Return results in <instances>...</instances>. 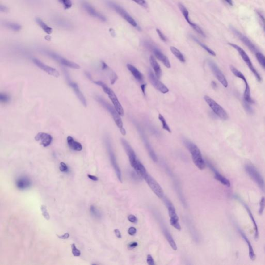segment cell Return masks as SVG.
Instances as JSON below:
<instances>
[{
  "instance_id": "f546056e",
  "label": "cell",
  "mask_w": 265,
  "mask_h": 265,
  "mask_svg": "<svg viewBox=\"0 0 265 265\" xmlns=\"http://www.w3.org/2000/svg\"><path fill=\"white\" fill-rule=\"evenodd\" d=\"M239 232L240 233L241 237H242L243 239H244V241H246L247 244H248V247H249V256L250 258L252 260H254L256 259V255L254 252V250L249 240L248 239V238L246 237V235L244 234V233L241 231V230H239Z\"/></svg>"
},
{
  "instance_id": "94428289",
  "label": "cell",
  "mask_w": 265,
  "mask_h": 265,
  "mask_svg": "<svg viewBox=\"0 0 265 265\" xmlns=\"http://www.w3.org/2000/svg\"><path fill=\"white\" fill-rule=\"evenodd\" d=\"M86 77H88V78L90 80H92V76H91V74H90L89 73H88V72H86Z\"/></svg>"
},
{
  "instance_id": "7c38bea8",
  "label": "cell",
  "mask_w": 265,
  "mask_h": 265,
  "mask_svg": "<svg viewBox=\"0 0 265 265\" xmlns=\"http://www.w3.org/2000/svg\"><path fill=\"white\" fill-rule=\"evenodd\" d=\"M143 178L154 193L155 194L158 198L162 199L163 197L164 196V193L163 189L158 183V182H157L152 176H150L148 173H147Z\"/></svg>"
},
{
  "instance_id": "bcb514c9",
  "label": "cell",
  "mask_w": 265,
  "mask_h": 265,
  "mask_svg": "<svg viewBox=\"0 0 265 265\" xmlns=\"http://www.w3.org/2000/svg\"><path fill=\"white\" fill-rule=\"evenodd\" d=\"M60 171L63 173H67L69 172V168L67 167V165L64 162H61L60 164Z\"/></svg>"
},
{
  "instance_id": "4316f807",
  "label": "cell",
  "mask_w": 265,
  "mask_h": 265,
  "mask_svg": "<svg viewBox=\"0 0 265 265\" xmlns=\"http://www.w3.org/2000/svg\"><path fill=\"white\" fill-rule=\"evenodd\" d=\"M149 61H150L151 65L155 72V76H157L158 78H160L162 76V70L160 65L158 64L157 60H155V58L153 56H150Z\"/></svg>"
},
{
  "instance_id": "7dc6e473",
  "label": "cell",
  "mask_w": 265,
  "mask_h": 265,
  "mask_svg": "<svg viewBox=\"0 0 265 265\" xmlns=\"http://www.w3.org/2000/svg\"><path fill=\"white\" fill-rule=\"evenodd\" d=\"M132 1L138 4V5L144 7L145 8H147V7H148L147 2H146L145 0H132Z\"/></svg>"
},
{
  "instance_id": "681fc988",
  "label": "cell",
  "mask_w": 265,
  "mask_h": 265,
  "mask_svg": "<svg viewBox=\"0 0 265 265\" xmlns=\"http://www.w3.org/2000/svg\"><path fill=\"white\" fill-rule=\"evenodd\" d=\"M157 32L158 34V36L160 37V39L163 42H166L167 41V39L166 37L163 34V33L160 30V29H157Z\"/></svg>"
},
{
  "instance_id": "7a4b0ae2",
  "label": "cell",
  "mask_w": 265,
  "mask_h": 265,
  "mask_svg": "<svg viewBox=\"0 0 265 265\" xmlns=\"http://www.w3.org/2000/svg\"><path fill=\"white\" fill-rule=\"evenodd\" d=\"M96 100L101 104V105L103 107H104L107 111H108L110 112L112 117H113V120L115 122L116 124L120 129L121 133L123 135H125L126 131L123 128V122L120 117V115L117 112L115 108H113L110 104H109L108 103H107L105 100H104L101 97L97 96L96 98Z\"/></svg>"
},
{
  "instance_id": "db71d44e",
  "label": "cell",
  "mask_w": 265,
  "mask_h": 265,
  "mask_svg": "<svg viewBox=\"0 0 265 265\" xmlns=\"http://www.w3.org/2000/svg\"><path fill=\"white\" fill-rule=\"evenodd\" d=\"M137 246V242H133L131 243L130 244H128V248L129 249H135V248H136Z\"/></svg>"
},
{
  "instance_id": "5bb4252c",
  "label": "cell",
  "mask_w": 265,
  "mask_h": 265,
  "mask_svg": "<svg viewBox=\"0 0 265 265\" xmlns=\"http://www.w3.org/2000/svg\"><path fill=\"white\" fill-rule=\"evenodd\" d=\"M178 6L179 10H180V11H181L182 15H183L184 17L185 18L187 23H188V24L197 33L201 35V36L204 37L206 36L205 34H204V32H203V31L201 30V28L197 24H195L191 21V20L189 18V13L187 10V8L182 4L180 3H178Z\"/></svg>"
},
{
  "instance_id": "60d3db41",
  "label": "cell",
  "mask_w": 265,
  "mask_h": 265,
  "mask_svg": "<svg viewBox=\"0 0 265 265\" xmlns=\"http://www.w3.org/2000/svg\"><path fill=\"white\" fill-rule=\"evenodd\" d=\"M60 3L63 5L65 10H69L71 8L73 5L71 0H58Z\"/></svg>"
},
{
  "instance_id": "277c9868",
  "label": "cell",
  "mask_w": 265,
  "mask_h": 265,
  "mask_svg": "<svg viewBox=\"0 0 265 265\" xmlns=\"http://www.w3.org/2000/svg\"><path fill=\"white\" fill-rule=\"evenodd\" d=\"M162 199L168 211V213L170 217V223L171 226H173L176 229L180 231L181 229V227L179 224V217L176 213V209L174 204L166 197H163Z\"/></svg>"
},
{
  "instance_id": "2e32d148",
  "label": "cell",
  "mask_w": 265,
  "mask_h": 265,
  "mask_svg": "<svg viewBox=\"0 0 265 265\" xmlns=\"http://www.w3.org/2000/svg\"><path fill=\"white\" fill-rule=\"evenodd\" d=\"M32 61L35 64V65H36L37 67H39L42 70H43L44 72H46L49 75H51L56 78L59 77V72L54 68L47 65L46 64H44L43 62L36 58H33L32 59Z\"/></svg>"
},
{
  "instance_id": "6da1fadb",
  "label": "cell",
  "mask_w": 265,
  "mask_h": 265,
  "mask_svg": "<svg viewBox=\"0 0 265 265\" xmlns=\"http://www.w3.org/2000/svg\"><path fill=\"white\" fill-rule=\"evenodd\" d=\"M184 145L191 154L192 160L196 166L200 170L204 169L206 167V162L202 157L200 149L190 141H184Z\"/></svg>"
},
{
  "instance_id": "ba28073f",
  "label": "cell",
  "mask_w": 265,
  "mask_h": 265,
  "mask_svg": "<svg viewBox=\"0 0 265 265\" xmlns=\"http://www.w3.org/2000/svg\"><path fill=\"white\" fill-rule=\"evenodd\" d=\"M246 173L251 177V178L255 181L259 187L263 192L265 193V182L263 178L257 169L251 165H246L245 167Z\"/></svg>"
},
{
  "instance_id": "6f0895ef",
  "label": "cell",
  "mask_w": 265,
  "mask_h": 265,
  "mask_svg": "<svg viewBox=\"0 0 265 265\" xmlns=\"http://www.w3.org/2000/svg\"><path fill=\"white\" fill-rule=\"evenodd\" d=\"M88 177L89 179H91L92 180L94 181H97L99 180L98 178L96 176H93L91 175H88Z\"/></svg>"
},
{
  "instance_id": "ee69618b",
  "label": "cell",
  "mask_w": 265,
  "mask_h": 265,
  "mask_svg": "<svg viewBox=\"0 0 265 265\" xmlns=\"http://www.w3.org/2000/svg\"><path fill=\"white\" fill-rule=\"evenodd\" d=\"M71 248H72V254L74 256H76V257L80 256V255H81V252L79 250L77 249L75 244L73 243V244H72Z\"/></svg>"
},
{
  "instance_id": "d6a6232c",
  "label": "cell",
  "mask_w": 265,
  "mask_h": 265,
  "mask_svg": "<svg viewBox=\"0 0 265 265\" xmlns=\"http://www.w3.org/2000/svg\"><path fill=\"white\" fill-rule=\"evenodd\" d=\"M3 25L7 29H10L11 30L18 32L21 29V25L18 24L17 23H11V22H4Z\"/></svg>"
},
{
  "instance_id": "9f6ffc18",
  "label": "cell",
  "mask_w": 265,
  "mask_h": 265,
  "mask_svg": "<svg viewBox=\"0 0 265 265\" xmlns=\"http://www.w3.org/2000/svg\"><path fill=\"white\" fill-rule=\"evenodd\" d=\"M114 232H115V233L116 236H117V238H122L121 233H120V230L118 229H116L114 230Z\"/></svg>"
},
{
  "instance_id": "f907efd6",
  "label": "cell",
  "mask_w": 265,
  "mask_h": 265,
  "mask_svg": "<svg viewBox=\"0 0 265 265\" xmlns=\"http://www.w3.org/2000/svg\"><path fill=\"white\" fill-rule=\"evenodd\" d=\"M147 263L149 265H155V263H154V259H153L152 256L150 255V254H149V255H147Z\"/></svg>"
},
{
  "instance_id": "4fadbf2b",
  "label": "cell",
  "mask_w": 265,
  "mask_h": 265,
  "mask_svg": "<svg viewBox=\"0 0 265 265\" xmlns=\"http://www.w3.org/2000/svg\"><path fill=\"white\" fill-rule=\"evenodd\" d=\"M64 74L65 75V77L67 79V83L69 84V86L73 89L74 92H75L76 95L77 96V98L79 99V101L81 102L82 104L85 107H86V98H85L84 95L82 93V91H80V89L79 88L78 85H77V83H76L75 82H73L70 79L69 76L67 73V72L66 71V70H64Z\"/></svg>"
},
{
  "instance_id": "8992f818",
  "label": "cell",
  "mask_w": 265,
  "mask_h": 265,
  "mask_svg": "<svg viewBox=\"0 0 265 265\" xmlns=\"http://www.w3.org/2000/svg\"><path fill=\"white\" fill-rule=\"evenodd\" d=\"M204 99L216 115H217L222 120H226L228 119L229 115L223 107L217 104L216 101L211 98H210L209 96H207V95L204 96Z\"/></svg>"
},
{
  "instance_id": "11a10c76",
  "label": "cell",
  "mask_w": 265,
  "mask_h": 265,
  "mask_svg": "<svg viewBox=\"0 0 265 265\" xmlns=\"http://www.w3.org/2000/svg\"><path fill=\"white\" fill-rule=\"evenodd\" d=\"M0 11L1 12H3V13H7L9 11V9H8V7H7L6 6H5L4 5H1V6H0Z\"/></svg>"
},
{
  "instance_id": "d590c367",
  "label": "cell",
  "mask_w": 265,
  "mask_h": 265,
  "mask_svg": "<svg viewBox=\"0 0 265 265\" xmlns=\"http://www.w3.org/2000/svg\"><path fill=\"white\" fill-rule=\"evenodd\" d=\"M192 39H193L194 40H195V42H196L198 43V44L200 46L203 48V49H204L205 50L207 51L208 53H209V54H211L212 56H216V53H214V51H213L212 50H211V49H210L209 47H208L206 45H204V44L202 43L201 42H200V40H198V39H197L195 37L192 36Z\"/></svg>"
},
{
  "instance_id": "ab89813d",
  "label": "cell",
  "mask_w": 265,
  "mask_h": 265,
  "mask_svg": "<svg viewBox=\"0 0 265 265\" xmlns=\"http://www.w3.org/2000/svg\"><path fill=\"white\" fill-rule=\"evenodd\" d=\"M90 212H91V214L93 217H96V218H99V219L101 218L102 214H101L100 211L95 206H91L90 207Z\"/></svg>"
},
{
  "instance_id": "f35d334b",
  "label": "cell",
  "mask_w": 265,
  "mask_h": 265,
  "mask_svg": "<svg viewBox=\"0 0 265 265\" xmlns=\"http://www.w3.org/2000/svg\"><path fill=\"white\" fill-rule=\"evenodd\" d=\"M256 57L257 58V61H259V64L265 70V56L260 53H256Z\"/></svg>"
},
{
  "instance_id": "3957f363",
  "label": "cell",
  "mask_w": 265,
  "mask_h": 265,
  "mask_svg": "<svg viewBox=\"0 0 265 265\" xmlns=\"http://www.w3.org/2000/svg\"><path fill=\"white\" fill-rule=\"evenodd\" d=\"M93 82L96 85L102 87L104 92L108 95L109 98L111 101L114 107L115 108L119 114L120 116H123L124 115V110H123V107L119 102L115 92L110 88H109L105 83L102 81H93Z\"/></svg>"
},
{
  "instance_id": "603a6c76",
  "label": "cell",
  "mask_w": 265,
  "mask_h": 265,
  "mask_svg": "<svg viewBox=\"0 0 265 265\" xmlns=\"http://www.w3.org/2000/svg\"><path fill=\"white\" fill-rule=\"evenodd\" d=\"M34 139L44 147H47L51 145L53 137L46 132H40L36 135Z\"/></svg>"
},
{
  "instance_id": "6125c7cd",
  "label": "cell",
  "mask_w": 265,
  "mask_h": 265,
  "mask_svg": "<svg viewBox=\"0 0 265 265\" xmlns=\"http://www.w3.org/2000/svg\"><path fill=\"white\" fill-rule=\"evenodd\" d=\"M225 1L227 3L229 4V5H231V6H233V0H225Z\"/></svg>"
},
{
  "instance_id": "b9f144b4",
  "label": "cell",
  "mask_w": 265,
  "mask_h": 265,
  "mask_svg": "<svg viewBox=\"0 0 265 265\" xmlns=\"http://www.w3.org/2000/svg\"><path fill=\"white\" fill-rule=\"evenodd\" d=\"M40 209H41V211H42V215L44 217V218L46 220H49L50 219V215L49 214V213H48V211H47L46 206H45V205H44V204L43 205H42L41 207H40Z\"/></svg>"
},
{
  "instance_id": "9a60e30c",
  "label": "cell",
  "mask_w": 265,
  "mask_h": 265,
  "mask_svg": "<svg viewBox=\"0 0 265 265\" xmlns=\"http://www.w3.org/2000/svg\"><path fill=\"white\" fill-rule=\"evenodd\" d=\"M208 64L211 70L212 71L213 73L214 74L216 78H217V80H219V82H220V83L225 88H227L229 86L228 82L227 81V79L225 78V76L222 73L221 70L219 69V67H217V66L216 65V63L213 62L211 60H209L208 61Z\"/></svg>"
},
{
  "instance_id": "816d5d0a",
  "label": "cell",
  "mask_w": 265,
  "mask_h": 265,
  "mask_svg": "<svg viewBox=\"0 0 265 265\" xmlns=\"http://www.w3.org/2000/svg\"><path fill=\"white\" fill-rule=\"evenodd\" d=\"M137 233V229L134 227H131L128 229V233L131 236H134Z\"/></svg>"
},
{
  "instance_id": "d6986e66",
  "label": "cell",
  "mask_w": 265,
  "mask_h": 265,
  "mask_svg": "<svg viewBox=\"0 0 265 265\" xmlns=\"http://www.w3.org/2000/svg\"><path fill=\"white\" fill-rule=\"evenodd\" d=\"M147 46L148 47L149 49H150L152 51V53H154V54L155 55V57L158 60L161 61L163 63V64H164V65L168 69L170 68L171 65H170V62H169L167 57L165 55L163 54V53L159 50V49H158L157 47L152 46L150 44H147Z\"/></svg>"
},
{
  "instance_id": "f5cc1de1",
  "label": "cell",
  "mask_w": 265,
  "mask_h": 265,
  "mask_svg": "<svg viewBox=\"0 0 265 265\" xmlns=\"http://www.w3.org/2000/svg\"><path fill=\"white\" fill-rule=\"evenodd\" d=\"M57 236L58 238H59L60 239H67L69 237L70 235L68 233H64V235H57Z\"/></svg>"
},
{
  "instance_id": "83f0119b",
  "label": "cell",
  "mask_w": 265,
  "mask_h": 265,
  "mask_svg": "<svg viewBox=\"0 0 265 265\" xmlns=\"http://www.w3.org/2000/svg\"><path fill=\"white\" fill-rule=\"evenodd\" d=\"M67 141L69 147L72 150L77 151H80L82 150V144L75 141L72 136H69L67 137Z\"/></svg>"
},
{
  "instance_id": "91938a15",
  "label": "cell",
  "mask_w": 265,
  "mask_h": 265,
  "mask_svg": "<svg viewBox=\"0 0 265 265\" xmlns=\"http://www.w3.org/2000/svg\"><path fill=\"white\" fill-rule=\"evenodd\" d=\"M145 86H146V84H143V85H141V90H142V93H144V95H145Z\"/></svg>"
},
{
  "instance_id": "5b68a950",
  "label": "cell",
  "mask_w": 265,
  "mask_h": 265,
  "mask_svg": "<svg viewBox=\"0 0 265 265\" xmlns=\"http://www.w3.org/2000/svg\"><path fill=\"white\" fill-rule=\"evenodd\" d=\"M229 44L230 45V46L233 47V48H235V49H236L237 50L238 53L241 56V58H242L243 60L245 62L246 64L248 66V67L251 70V72H252L253 74H254L256 78L258 80V82H262V77L260 76V74L259 73V72H257V70L254 67V66L253 65L252 63L251 62V60L250 59L249 57L248 56V54H246V53L244 51V50L242 48H241L238 45H236L235 44L229 43Z\"/></svg>"
},
{
  "instance_id": "4dcf8cb0",
  "label": "cell",
  "mask_w": 265,
  "mask_h": 265,
  "mask_svg": "<svg viewBox=\"0 0 265 265\" xmlns=\"http://www.w3.org/2000/svg\"><path fill=\"white\" fill-rule=\"evenodd\" d=\"M242 204L244 207L246 208V211L248 212V214H249V216L251 218V220L252 221L253 224H254V229H255V239H257L258 238H259V229H258L257 224L256 223L255 220L254 219V217L253 216V214L251 212V210L248 207V206L246 205L244 203H242Z\"/></svg>"
},
{
  "instance_id": "44dd1931",
  "label": "cell",
  "mask_w": 265,
  "mask_h": 265,
  "mask_svg": "<svg viewBox=\"0 0 265 265\" xmlns=\"http://www.w3.org/2000/svg\"><path fill=\"white\" fill-rule=\"evenodd\" d=\"M122 144L123 145V148L124 149L125 151L126 152L127 155L129 158V162L131 165L135 163L138 159L137 158L136 154L134 150L132 149L129 143L125 140V139L122 138L121 139Z\"/></svg>"
},
{
  "instance_id": "e575fe53",
  "label": "cell",
  "mask_w": 265,
  "mask_h": 265,
  "mask_svg": "<svg viewBox=\"0 0 265 265\" xmlns=\"http://www.w3.org/2000/svg\"><path fill=\"white\" fill-rule=\"evenodd\" d=\"M170 49L171 53H173V54L179 60V61H181V62H185V58L184 57L183 55L182 54V53H181L180 51H179V50L177 48H176L175 47L171 46L170 47Z\"/></svg>"
},
{
  "instance_id": "74e56055",
  "label": "cell",
  "mask_w": 265,
  "mask_h": 265,
  "mask_svg": "<svg viewBox=\"0 0 265 265\" xmlns=\"http://www.w3.org/2000/svg\"><path fill=\"white\" fill-rule=\"evenodd\" d=\"M158 119L161 122L162 124V128H163V129H164L166 131H167V132H170V133H171V130L170 129L169 126L167 124L166 120H165L163 116L161 114H159L158 115Z\"/></svg>"
},
{
  "instance_id": "484cf974",
  "label": "cell",
  "mask_w": 265,
  "mask_h": 265,
  "mask_svg": "<svg viewBox=\"0 0 265 265\" xmlns=\"http://www.w3.org/2000/svg\"><path fill=\"white\" fill-rule=\"evenodd\" d=\"M233 31L236 35L238 37V38L245 44V45L248 47V48H249L251 50V51L253 52H256V48L255 47L253 44L249 40V39L245 36L244 35H243L242 34L239 32L238 31L235 30V29H233Z\"/></svg>"
},
{
  "instance_id": "30bf717a",
  "label": "cell",
  "mask_w": 265,
  "mask_h": 265,
  "mask_svg": "<svg viewBox=\"0 0 265 265\" xmlns=\"http://www.w3.org/2000/svg\"><path fill=\"white\" fill-rule=\"evenodd\" d=\"M107 4L109 6L112 8L113 10H115L118 14L120 15V16H121L123 18V19L125 21H127L129 24H131V26L134 27H137V24L135 20L128 14V12L124 9H123L119 5H117V4L111 1L107 2Z\"/></svg>"
},
{
  "instance_id": "680465c9",
  "label": "cell",
  "mask_w": 265,
  "mask_h": 265,
  "mask_svg": "<svg viewBox=\"0 0 265 265\" xmlns=\"http://www.w3.org/2000/svg\"><path fill=\"white\" fill-rule=\"evenodd\" d=\"M108 67V66L107 65V64L103 61H102V70H106Z\"/></svg>"
},
{
  "instance_id": "1f68e13d",
  "label": "cell",
  "mask_w": 265,
  "mask_h": 265,
  "mask_svg": "<svg viewBox=\"0 0 265 265\" xmlns=\"http://www.w3.org/2000/svg\"><path fill=\"white\" fill-rule=\"evenodd\" d=\"M36 22L39 24V26L42 28V30L47 34H50L53 32V29L49 26H48L46 23H44L43 20L40 18H36Z\"/></svg>"
},
{
  "instance_id": "7402d4cb",
  "label": "cell",
  "mask_w": 265,
  "mask_h": 265,
  "mask_svg": "<svg viewBox=\"0 0 265 265\" xmlns=\"http://www.w3.org/2000/svg\"><path fill=\"white\" fill-rule=\"evenodd\" d=\"M158 220L160 222V226H161L163 234L164 235L165 237L166 238L171 248L175 251H176L177 250V244H176L174 238L172 237V235L169 233V230H168L167 227L165 226L164 223H163V221L161 220L160 217V219H158Z\"/></svg>"
},
{
  "instance_id": "ac0fdd59",
  "label": "cell",
  "mask_w": 265,
  "mask_h": 265,
  "mask_svg": "<svg viewBox=\"0 0 265 265\" xmlns=\"http://www.w3.org/2000/svg\"><path fill=\"white\" fill-rule=\"evenodd\" d=\"M149 77L150 79V82L152 83V85L156 88L158 90L160 91L162 93H166L169 92V90L163 84L162 82L158 80V78L155 76L154 73L151 70H149Z\"/></svg>"
},
{
  "instance_id": "8d00e7d4",
  "label": "cell",
  "mask_w": 265,
  "mask_h": 265,
  "mask_svg": "<svg viewBox=\"0 0 265 265\" xmlns=\"http://www.w3.org/2000/svg\"><path fill=\"white\" fill-rule=\"evenodd\" d=\"M108 70L109 72V78H110V83H111V85L115 84L116 82L117 81V79L118 78V76H117V74L115 72H113V70L110 69L109 68V67L105 70Z\"/></svg>"
},
{
  "instance_id": "d4e9b609",
  "label": "cell",
  "mask_w": 265,
  "mask_h": 265,
  "mask_svg": "<svg viewBox=\"0 0 265 265\" xmlns=\"http://www.w3.org/2000/svg\"><path fill=\"white\" fill-rule=\"evenodd\" d=\"M207 164L209 167L210 168V169L212 170L214 173V178L217 180L219 181V182H220L222 184L225 185L227 187H230V182L228 179H226L225 177L222 176V175H221L218 171L215 169V168L213 167L212 165L211 164V163H210L209 162H207Z\"/></svg>"
},
{
  "instance_id": "be15d7a7",
  "label": "cell",
  "mask_w": 265,
  "mask_h": 265,
  "mask_svg": "<svg viewBox=\"0 0 265 265\" xmlns=\"http://www.w3.org/2000/svg\"><path fill=\"white\" fill-rule=\"evenodd\" d=\"M109 31H110V33L111 34L112 36H115V31L113 30L112 29H110L109 30Z\"/></svg>"
},
{
  "instance_id": "e7e4bbea",
  "label": "cell",
  "mask_w": 265,
  "mask_h": 265,
  "mask_svg": "<svg viewBox=\"0 0 265 265\" xmlns=\"http://www.w3.org/2000/svg\"><path fill=\"white\" fill-rule=\"evenodd\" d=\"M211 85H212V86L213 88H217V83H216V82H211Z\"/></svg>"
},
{
  "instance_id": "cb8c5ba5",
  "label": "cell",
  "mask_w": 265,
  "mask_h": 265,
  "mask_svg": "<svg viewBox=\"0 0 265 265\" xmlns=\"http://www.w3.org/2000/svg\"><path fill=\"white\" fill-rule=\"evenodd\" d=\"M16 186L20 190H25L29 188L32 184L31 181L27 176H20L16 180Z\"/></svg>"
},
{
  "instance_id": "e0dca14e",
  "label": "cell",
  "mask_w": 265,
  "mask_h": 265,
  "mask_svg": "<svg viewBox=\"0 0 265 265\" xmlns=\"http://www.w3.org/2000/svg\"><path fill=\"white\" fill-rule=\"evenodd\" d=\"M82 6L86 13L90 16H92L93 17L96 18L97 19L103 22L106 21V18L103 15L99 13V11H98L96 9H95L92 5L87 2H83L82 3Z\"/></svg>"
},
{
  "instance_id": "9c48e42d",
  "label": "cell",
  "mask_w": 265,
  "mask_h": 265,
  "mask_svg": "<svg viewBox=\"0 0 265 265\" xmlns=\"http://www.w3.org/2000/svg\"><path fill=\"white\" fill-rule=\"evenodd\" d=\"M43 52L47 56L50 57V58H53V59L55 60L56 61L60 63L63 65L73 69H80V66L78 64L76 63L73 62L72 61H69V60L66 59L65 58H63L62 57H61V56H60L59 54L53 52V51H49V50H43Z\"/></svg>"
},
{
  "instance_id": "c3c4849f",
  "label": "cell",
  "mask_w": 265,
  "mask_h": 265,
  "mask_svg": "<svg viewBox=\"0 0 265 265\" xmlns=\"http://www.w3.org/2000/svg\"><path fill=\"white\" fill-rule=\"evenodd\" d=\"M128 220L129 221V222H131V223H132L136 224L138 222V219L137 217L134 216V215H132V214H130L129 216H128Z\"/></svg>"
},
{
  "instance_id": "52a82bcc",
  "label": "cell",
  "mask_w": 265,
  "mask_h": 265,
  "mask_svg": "<svg viewBox=\"0 0 265 265\" xmlns=\"http://www.w3.org/2000/svg\"><path fill=\"white\" fill-rule=\"evenodd\" d=\"M230 69L231 72L233 73V75H235L236 77H238V78H239L242 79L243 81V82H244V83H245L246 89H245L244 94H243V98H244L245 102L248 103L249 104L254 103V101L251 98V91H250V88L249 85L248 84V82H247V80L246 79L244 75L241 72H240L239 70H238L236 68H235L233 66L230 65Z\"/></svg>"
},
{
  "instance_id": "836d02e7",
  "label": "cell",
  "mask_w": 265,
  "mask_h": 265,
  "mask_svg": "<svg viewBox=\"0 0 265 265\" xmlns=\"http://www.w3.org/2000/svg\"><path fill=\"white\" fill-rule=\"evenodd\" d=\"M145 147L148 150V152L149 154L150 155V158H152V160L154 162H157L158 161V157H157V155L155 154V152L153 150V149L152 148V147H151L150 144L147 141L146 139L145 141Z\"/></svg>"
},
{
  "instance_id": "8fae6325",
  "label": "cell",
  "mask_w": 265,
  "mask_h": 265,
  "mask_svg": "<svg viewBox=\"0 0 265 265\" xmlns=\"http://www.w3.org/2000/svg\"><path fill=\"white\" fill-rule=\"evenodd\" d=\"M106 147H107V151L108 152L109 156V158H110V162L112 166L113 167V169L115 170L116 174L117 175V178L120 181V182H122V174L121 171L119 166L117 162V159L116 158L115 154L113 152V149L112 148L111 145L110 143V141H109L108 139H106Z\"/></svg>"
},
{
  "instance_id": "f6af8a7d",
  "label": "cell",
  "mask_w": 265,
  "mask_h": 265,
  "mask_svg": "<svg viewBox=\"0 0 265 265\" xmlns=\"http://www.w3.org/2000/svg\"><path fill=\"white\" fill-rule=\"evenodd\" d=\"M10 101V97L6 93H1L0 94V101L2 103H6Z\"/></svg>"
},
{
  "instance_id": "ffe728a7",
  "label": "cell",
  "mask_w": 265,
  "mask_h": 265,
  "mask_svg": "<svg viewBox=\"0 0 265 265\" xmlns=\"http://www.w3.org/2000/svg\"><path fill=\"white\" fill-rule=\"evenodd\" d=\"M52 21L56 26L65 30H70L73 27L70 21L60 16H54L52 18Z\"/></svg>"
},
{
  "instance_id": "7bdbcfd3",
  "label": "cell",
  "mask_w": 265,
  "mask_h": 265,
  "mask_svg": "<svg viewBox=\"0 0 265 265\" xmlns=\"http://www.w3.org/2000/svg\"><path fill=\"white\" fill-rule=\"evenodd\" d=\"M265 208V197H262L259 203V214L262 215L263 213V211Z\"/></svg>"
},
{
  "instance_id": "f1b7e54d",
  "label": "cell",
  "mask_w": 265,
  "mask_h": 265,
  "mask_svg": "<svg viewBox=\"0 0 265 265\" xmlns=\"http://www.w3.org/2000/svg\"><path fill=\"white\" fill-rule=\"evenodd\" d=\"M127 67L128 69L131 72V73L132 74L133 76L135 77V78L136 79V80L139 82L143 81L144 80L143 75L139 72V70H138L137 69H136V67L130 64H128L127 65Z\"/></svg>"
}]
</instances>
